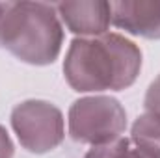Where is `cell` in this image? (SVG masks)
<instances>
[{"label":"cell","instance_id":"obj_1","mask_svg":"<svg viewBox=\"0 0 160 158\" xmlns=\"http://www.w3.org/2000/svg\"><path fill=\"white\" fill-rule=\"evenodd\" d=\"M140 63V50L121 36L77 39L65 60V77L78 91L121 89L134 82Z\"/></svg>","mask_w":160,"mask_h":158},{"label":"cell","instance_id":"obj_2","mask_svg":"<svg viewBox=\"0 0 160 158\" xmlns=\"http://www.w3.org/2000/svg\"><path fill=\"white\" fill-rule=\"evenodd\" d=\"M62 30L48 4H0V45L30 63H48L60 52Z\"/></svg>","mask_w":160,"mask_h":158},{"label":"cell","instance_id":"obj_3","mask_svg":"<svg viewBox=\"0 0 160 158\" xmlns=\"http://www.w3.org/2000/svg\"><path fill=\"white\" fill-rule=\"evenodd\" d=\"M69 126L75 140L110 143L125 128V112L114 99H84L71 108Z\"/></svg>","mask_w":160,"mask_h":158},{"label":"cell","instance_id":"obj_4","mask_svg":"<svg viewBox=\"0 0 160 158\" xmlns=\"http://www.w3.org/2000/svg\"><path fill=\"white\" fill-rule=\"evenodd\" d=\"M13 126L28 151L43 153L62 141V114L48 102H24L13 112Z\"/></svg>","mask_w":160,"mask_h":158},{"label":"cell","instance_id":"obj_5","mask_svg":"<svg viewBox=\"0 0 160 158\" xmlns=\"http://www.w3.org/2000/svg\"><path fill=\"white\" fill-rule=\"evenodd\" d=\"M112 21L143 37H160V2H118L112 4Z\"/></svg>","mask_w":160,"mask_h":158},{"label":"cell","instance_id":"obj_6","mask_svg":"<svg viewBox=\"0 0 160 158\" xmlns=\"http://www.w3.org/2000/svg\"><path fill=\"white\" fill-rule=\"evenodd\" d=\"M58 9L65 24L77 34H102L112 19V4L106 2H63Z\"/></svg>","mask_w":160,"mask_h":158},{"label":"cell","instance_id":"obj_7","mask_svg":"<svg viewBox=\"0 0 160 158\" xmlns=\"http://www.w3.org/2000/svg\"><path fill=\"white\" fill-rule=\"evenodd\" d=\"M132 140L138 151L149 158H160V116L145 114L134 123Z\"/></svg>","mask_w":160,"mask_h":158},{"label":"cell","instance_id":"obj_8","mask_svg":"<svg viewBox=\"0 0 160 158\" xmlns=\"http://www.w3.org/2000/svg\"><path fill=\"white\" fill-rule=\"evenodd\" d=\"M128 141L127 140H116L101 147H93L86 158H127L128 156Z\"/></svg>","mask_w":160,"mask_h":158},{"label":"cell","instance_id":"obj_9","mask_svg":"<svg viewBox=\"0 0 160 158\" xmlns=\"http://www.w3.org/2000/svg\"><path fill=\"white\" fill-rule=\"evenodd\" d=\"M145 106L149 110V114H157L160 116V78L151 86L147 99H145Z\"/></svg>","mask_w":160,"mask_h":158},{"label":"cell","instance_id":"obj_10","mask_svg":"<svg viewBox=\"0 0 160 158\" xmlns=\"http://www.w3.org/2000/svg\"><path fill=\"white\" fill-rule=\"evenodd\" d=\"M11 153H13L11 141L4 132V128H0V158H11Z\"/></svg>","mask_w":160,"mask_h":158},{"label":"cell","instance_id":"obj_11","mask_svg":"<svg viewBox=\"0 0 160 158\" xmlns=\"http://www.w3.org/2000/svg\"><path fill=\"white\" fill-rule=\"evenodd\" d=\"M127 158H149V156H147V155H143V153H140V151L136 149V151H130Z\"/></svg>","mask_w":160,"mask_h":158}]
</instances>
